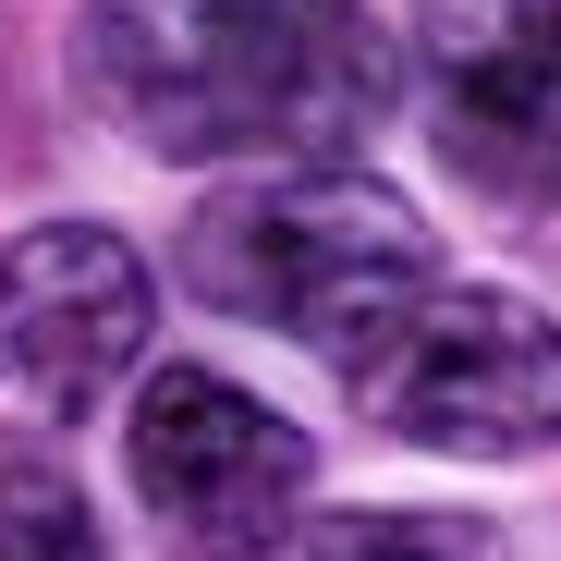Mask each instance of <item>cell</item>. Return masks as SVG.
<instances>
[{"label": "cell", "instance_id": "obj_5", "mask_svg": "<svg viewBox=\"0 0 561 561\" xmlns=\"http://www.w3.org/2000/svg\"><path fill=\"white\" fill-rule=\"evenodd\" d=\"M415 85L451 183L561 232V0H415Z\"/></svg>", "mask_w": 561, "mask_h": 561}, {"label": "cell", "instance_id": "obj_3", "mask_svg": "<svg viewBox=\"0 0 561 561\" xmlns=\"http://www.w3.org/2000/svg\"><path fill=\"white\" fill-rule=\"evenodd\" d=\"M342 379L379 439H415L451 463L561 451V318L501 280H427Z\"/></svg>", "mask_w": 561, "mask_h": 561}, {"label": "cell", "instance_id": "obj_8", "mask_svg": "<svg viewBox=\"0 0 561 561\" xmlns=\"http://www.w3.org/2000/svg\"><path fill=\"white\" fill-rule=\"evenodd\" d=\"M0 561H99V513L49 463H0Z\"/></svg>", "mask_w": 561, "mask_h": 561}, {"label": "cell", "instance_id": "obj_4", "mask_svg": "<svg viewBox=\"0 0 561 561\" xmlns=\"http://www.w3.org/2000/svg\"><path fill=\"white\" fill-rule=\"evenodd\" d=\"M123 477L159 513V537L208 549V561H268L318 489V451L232 366H159L135 391V427H123Z\"/></svg>", "mask_w": 561, "mask_h": 561}, {"label": "cell", "instance_id": "obj_6", "mask_svg": "<svg viewBox=\"0 0 561 561\" xmlns=\"http://www.w3.org/2000/svg\"><path fill=\"white\" fill-rule=\"evenodd\" d=\"M159 330V280L111 220H37L0 244V391L25 415H99Z\"/></svg>", "mask_w": 561, "mask_h": 561}, {"label": "cell", "instance_id": "obj_1", "mask_svg": "<svg viewBox=\"0 0 561 561\" xmlns=\"http://www.w3.org/2000/svg\"><path fill=\"white\" fill-rule=\"evenodd\" d=\"M73 85L123 147L220 171V159H306L342 171L391 123V49L354 0H85Z\"/></svg>", "mask_w": 561, "mask_h": 561}, {"label": "cell", "instance_id": "obj_2", "mask_svg": "<svg viewBox=\"0 0 561 561\" xmlns=\"http://www.w3.org/2000/svg\"><path fill=\"white\" fill-rule=\"evenodd\" d=\"M439 280V232L366 171H256L183 220V294L354 366Z\"/></svg>", "mask_w": 561, "mask_h": 561}, {"label": "cell", "instance_id": "obj_7", "mask_svg": "<svg viewBox=\"0 0 561 561\" xmlns=\"http://www.w3.org/2000/svg\"><path fill=\"white\" fill-rule=\"evenodd\" d=\"M268 561H513L489 513H439V501H379V513H294Z\"/></svg>", "mask_w": 561, "mask_h": 561}]
</instances>
